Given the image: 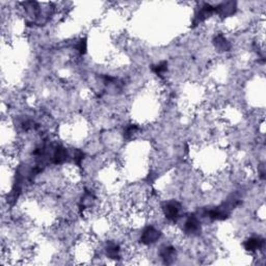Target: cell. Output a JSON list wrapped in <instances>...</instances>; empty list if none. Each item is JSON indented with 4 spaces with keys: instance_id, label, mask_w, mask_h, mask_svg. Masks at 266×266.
<instances>
[{
    "instance_id": "cell-1",
    "label": "cell",
    "mask_w": 266,
    "mask_h": 266,
    "mask_svg": "<svg viewBox=\"0 0 266 266\" xmlns=\"http://www.w3.org/2000/svg\"><path fill=\"white\" fill-rule=\"evenodd\" d=\"M162 235V232L154 225L147 226L141 233L139 238V246L142 248L151 247L156 243Z\"/></svg>"
},
{
    "instance_id": "cell-2",
    "label": "cell",
    "mask_w": 266,
    "mask_h": 266,
    "mask_svg": "<svg viewBox=\"0 0 266 266\" xmlns=\"http://www.w3.org/2000/svg\"><path fill=\"white\" fill-rule=\"evenodd\" d=\"M158 255L163 260V262L165 264H171L177 258V251H176V249L173 246L164 245V246H162L160 248Z\"/></svg>"
}]
</instances>
